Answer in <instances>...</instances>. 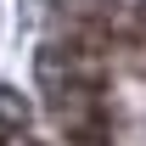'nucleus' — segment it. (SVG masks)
<instances>
[{"mask_svg":"<svg viewBox=\"0 0 146 146\" xmlns=\"http://www.w3.org/2000/svg\"><path fill=\"white\" fill-rule=\"evenodd\" d=\"M0 124H28V101H23L6 79H0Z\"/></svg>","mask_w":146,"mask_h":146,"instance_id":"nucleus-1","label":"nucleus"}]
</instances>
